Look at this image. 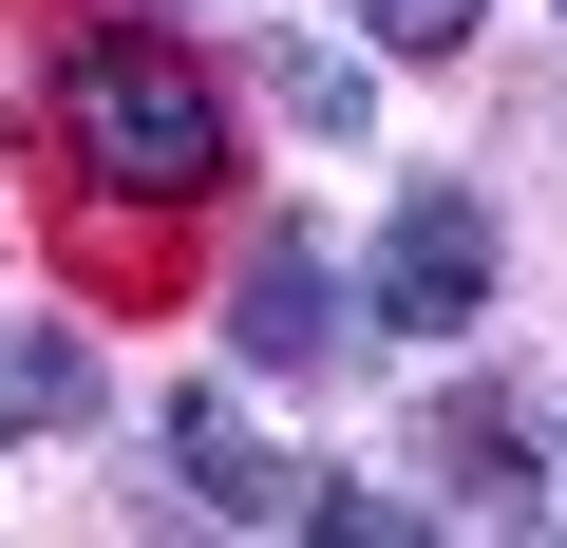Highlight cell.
I'll list each match as a JSON object with an SVG mask.
<instances>
[{"label": "cell", "mask_w": 567, "mask_h": 548, "mask_svg": "<svg viewBox=\"0 0 567 548\" xmlns=\"http://www.w3.org/2000/svg\"><path fill=\"white\" fill-rule=\"evenodd\" d=\"M58 133H76V170H95L114 208H171V189H208V152H227L208 76L152 58V39H76V58H58Z\"/></svg>", "instance_id": "obj_1"}, {"label": "cell", "mask_w": 567, "mask_h": 548, "mask_svg": "<svg viewBox=\"0 0 567 548\" xmlns=\"http://www.w3.org/2000/svg\"><path fill=\"white\" fill-rule=\"evenodd\" d=\"M473 303H492V208H473V189H416L398 246H379V322H398V341H454Z\"/></svg>", "instance_id": "obj_2"}, {"label": "cell", "mask_w": 567, "mask_h": 548, "mask_svg": "<svg viewBox=\"0 0 567 548\" xmlns=\"http://www.w3.org/2000/svg\"><path fill=\"white\" fill-rule=\"evenodd\" d=\"M171 473H189L208 510H246V529H303V473H284V454H265L227 397H171Z\"/></svg>", "instance_id": "obj_3"}, {"label": "cell", "mask_w": 567, "mask_h": 548, "mask_svg": "<svg viewBox=\"0 0 567 548\" xmlns=\"http://www.w3.org/2000/svg\"><path fill=\"white\" fill-rule=\"evenodd\" d=\"M246 360H284V379L341 360V303H322V246H303V227H265V246H246Z\"/></svg>", "instance_id": "obj_4"}, {"label": "cell", "mask_w": 567, "mask_h": 548, "mask_svg": "<svg viewBox=\"0 0 567 548\" xmlns=\"http://www.w3.org/2000/svg\"><path fill=\"white\" fill-rule=\"evenodd\" d=\"M416 454H435V473H454V510H511V492H529V454H511V397H492V416H473V397H454V416H435V435H416Z\"/></svg>", "instance_id": "obj_5"}, {"label": "cell", "mask_w": 567, "mask_h": 548, "mask_svg": "<svg viewBox=\"0 0 567 548\" xmlns=\"http://www.w3.org/2000/svg\"><path fill=\"white\" fill-rule=\"evenodd\" d=\"M76 397H95L76 341H0V416H76Z\"/></svg>", "instance_id": "obj_6"}, {"label": "cell", "mask_w": 567, "mask_h": 548, "mask_svg": "<svg viewBox=\"0 0 567 548\" xmlns=\"http://www.w3.org/2000/svg\"><path fill=\"white\" fill-rule=\"evenodd\" d=\"M341 20H379V39H398V58H454V39H473V20H492V0H341Z\"/></svg>", "instance_id": "obj_7"}, {"label": "cell", "mask_w": 567, "mask_h": 548, "mask_svg": "<svg viewBox=\"0 0 567 548\" xmlns=\"http://www.w3.org/2000/svg\"><path fill=\"white\" fill-rule=\"evenodd\" d=\"M265 76H284V114H303V133H360V76H341V58H265Z\"/></svg>", "instance_id": "obj_8"}]
</instances>
